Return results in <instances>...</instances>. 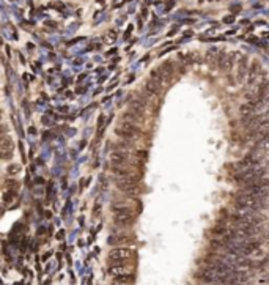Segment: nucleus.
Returning <instances> with one entry per match:
<instances>
[{
    "label": "nucleus",
    "instance_id": "20e7f679",
    "mask_svg": "<svg viewBox=\"0 0 269 285\" xmlns=\"http://www.w3.org/2000/svg\"><path fill=\"white\" fill-rule=\"evenodd\" d=\"M132 255H134V252L131 249H126V247H113L109 252V260H110V262H113V265H118V263H123V262H126V260H129Z\"/></svg>",
    "mask_w": 269,
    "mask_h": 285
},
{
    "label": "nucleus",
    "instance_id": "f8f14e48",
    "mask_svg": "<svg viewBox=\"0 0 269 285\" xmlns=\"http://www.w3.org/2000/svg\"><path fill=\"white\" fill-rule=\"evenodd\" d=\"M246 73H247V58L242 57L241 62H239V65H238V79L242 80L244 76H246Z\"/></svg>",
    "mask_w": 269,
    "mask_h": 285
},
{
    "label": "nucleus",
    "instance_id": "6ab92c4d",
    "mask_svg": "<svg viewBox=\"0 0 269 285\" xmlns=\"http://www.w3.org/2000/svg\"><path fill=\"white\" fill-rule=\"evenodd\" d=\"M211 285H214V283H211Z\"/></svg>",
    "mask_w": 269,
    "mask_h": 285
},
{
    "label": "nucleus",
    "instance_id": "423d86ee",
    "mask_svg": "<svg viewBox=\"0 0 269 285\" xmlns=\"http://www.w3.org/2000/svg\"><path fill=\"white\" fill-rule=\"evenodd\" d=\"M112 173L116 177V180H135V181H139L137 173H135L132 169L123 167V165H113Z\"/></svg>",
    "mask_w": 269,
    "mask_h": 285
},
{
    "label": "nucleus",
    "instance_id": "dca6fc26",
    "mask_svg": "<svg viewBox=\"0 0 269 285\" xmlns=\"http://www.w3.org/2000/svg\"><path fill=\"white\" fill-rule=\"evenodd\" d=\"M110 285H126V283H121V282H118V280H115V282H112Z\"/></svg>",
    "mask_w": 269,
    "mask_h": 285
},
{
    "label": "nucleus",
    "instance_id": "f3484780",
    "mask_svg": "<svg viewBox=\"0 0 269 285\" xmlns=\"http://www.w3.org/2000/svg\"><path fill=\"white\" fill-rule=\"evenodd\" d=\"M225 22H233V16H228V17H225Z\"/></svg>",
    "mask_w": 269,
    "mask_h": 285
},
{
    "label": "nucleus",
    "instance_id": "ddd939ff",
    "mask_svg": "<svg viewBox=\"0 0 269 285\" xmlns=\"http://www.w3.org/2000/svg\"><path fill=\"white\" fill-rule=\"evenodd\" d=\"M159 88H161V84L156 82V80H153V79H150L148 82H146V90H148L151 94H156L159 91Z\"/></svg>",
    "mask_w": 269,
    "mask_h": 285
},
{
    "label": "nucleus",
    "instance_id": "9d476101",
    "mask_svg": "<svg viewBox=\"0 0 269 285\" xmlns=\"http://www.w3.org/2000/svg\"><path fill=\"white\" fill-rule=\"evenodd\" d=\"M128 161H129V153L128 151H115L112 154V164L113 165H123Z\"/></svg>",
    "mask_w": 269,
    "mask_h": 285
},
{
    "label": "nucleus",
    "instance_id": "1a4fd4ad",
    "mask_svg": "<svg viewBox=\"0 0 269 285\" xmlns=\"http://www.w3.org/2000/svg\"><path fill=\"white\" fill-rule=\"evenodd\" d=\"M13 148H14L13 140L8 136H3L2 137V154H3V159L10 158V154L13 153Z\"/></svg>",
    "mask_w": 269,
    "mask_h": 285
},
{
    "label": "nucleus",
    "instance_id": "2eb2a0df",
    "mask_svg": "<svg viewBox=\"0 0 269 285\" xmlns=\"http://www.w3.org/2000/svg\"><path fill=\"white\" fill-rule=\"evenodd\" d=\"M16 199V192L14 191H10V192H7V195L3 197V200L8 203V202H11V200H14Z\"/></svg>",
    "mask_w": 269,
    "mask_h": 285
},
{
    "label": "nucleus",
    "instance_id": "6e6552de",
    "mask_svg": "<svg viewBox=\"0 0 269 285\" xmlns=\"http://www.w3.org/2000/svg\"><path fill=\"white\" fill-rule=\"evenodd\" d=\"M261 103H263V99H257V101H252V103H247V104H244L241 109H239V113L242 115V117H247V115H252L260 106H261Z\"/></svg>",
    "mask_w": 269,
    "mask_h": 285
},
{
    "label": "nucleus",
    "instance_id": "a211bd4d",
    "mask_svg": "<svg viewBox=\"0 0 269 285\" xmlns=\"http://www.w3.org/2000/svg\"><path fill=\"white\" fill-rule=\"evenodd\" d=\"M10 172H17V165H14V167H10Z\"/></svg>",
    "mask_w": 269,
    "mask_h": 285
},
{
    "label": "nucleus",
    "instance_id": "4468645a",
    "mask_svg": "<svg viewBox=\"0 0 269 285\" xmlns=\"http://www.w3.org/2000/svg\"><path fill=\"white\" fill-rule=\"evenodd\" d=\"M260 71H261V69H260V63L255 60V62L252 63V66H250V80H249L250 84H252V82H255L253 79H255V77L260 74Z\"/></svg>",
    "mask_w": 269,
    "mask_h": 285
},
{
    "label": "nucleus",
    "instance_id": "9b49d317",
    "mask_svg": "<svg viewBox=\"0 0 269 285\" xmlns=\"http://www.w3.org/2000/svg\"><path fill=\"white\" fill-rule=\"evenodd\" d=\"M115 222L118 225L129 227L134 224V214H118V216H115Z\"/></svg>",
    "mask_w": 269,
    "mask_h": 285
},
{
    "label": "nucleus",
    "instance_id": "f257e3e1",
    "mask_svg": "<svg viewBox=\"0 0 269 285\" xmlns=\"http://www.w3.org/2000/svg\"><path fill=\"white\" fill-rule=\"evenodd\" d=\"M235 206H236V209H255V211H258V209L264 208V202L260 197L241 192V194L235 195Z\"/></svg>",
    "mask_w": 269,
    "mask_h": 285
},
{
    "label": "nucleus",
    "instance_id": "0eeeda50",
    "mask_svg": "<svg viewBox=\"0 0 269 285\" xmlns=\"http://www.w3.org/2000/svg\"><path fill=\"white\" fill-rule=\"evenodd\" d=\"M109 274H110V276H113V277L128 276V274H131V268H129V266H126V265L118 263V265H113V266H110V268H109Z\"/></svg>",
    "mask_w": 269,
    "mask_h": 285
},
{
    "label": "nucleus",
    "instance_id": "39448f33",
    "mask_svg": "<svg viewBox=\"0 0 269 285\" xmlns=\"http://www.w3.org/2000/svg\"><path fill=\"white\" fill-rule=\"evenodd\" d=\"M116 187L128 195H135L140 192V186L135 180H116Z\"/></svg>",
    "mask_w": 269,
    "mask_h": 285
},
{
    "label": "nucleus",
    "instance_id": "f03ea898",
    "mask_svg": "<svg viewBox=\"0 0 269 285\" xmlns=\"http://www.w3.org/2000/svg\"><path fill=\"white\" fill-rule=\"evenodd\" d=\"M115 132H116V136L123 137L125 140H131V139H134V137H137L140 134V128L135 123H131V122H126L125 120L123 123H120L116 126Z\"/></svg>",
    "mask_w": 269,
    "mask_h": 285
},
{
    "label": "nucleus",
    "instance_id": "7ed1b4c3",
    "mask_svg": "<svg viewBox=\"0 0 269 285\" xmlns=\"http://www.w3.org/2000/svg\"><path fill=\"white\" fill-rule=\"evenodd\" d=\"M195 279L203 282V283H214V282H221V277H219V274L216 273L214 268L211 266H205V268H200L195 271Z\"/></svg>",
    "mask_w": 269,
    "mask_h": 285
}]
</instances>
